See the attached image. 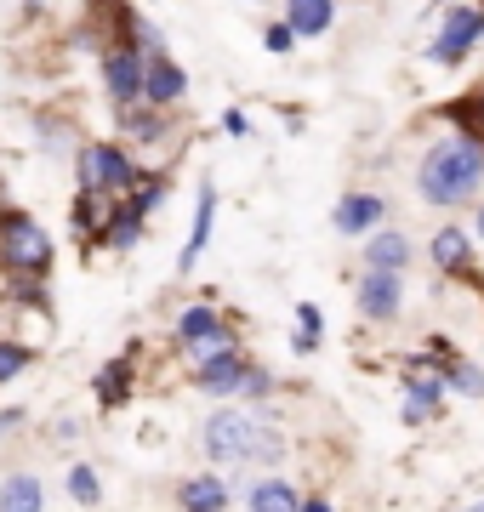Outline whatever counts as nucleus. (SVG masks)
Wrapping results in <instances>:
<instances>
[{
    "label": "nucleus",
    "mask_w": 484,
    "mask_h": 512,
    "mask_svg": "<svg viewBox=\"0 0 484 512\" xmlns=\"http://www.w3.org/2000/svg\"><path fill=\"white\" fill-rule=\"evenodd\" d=\"M23 416H29L23 404H6V410H0V439H12V433L23 427Z\"/></svg>",
    "instance_id": "34"
},
{
    "label": "nucleus",
    "mask_w": 484,
    "mask_h": 512,
    "mask_svg": "<svg viewBox=\"0 0 484 512\" xmlns=\"http://www.w3.org/2000/svg\"><path fill=\"white\" fill-rule=\"evenodd\" d=\"M131 387H137V348H126L120 359H109V365L97 370V410H120V404H131Z\"/></svg>",
    "instance_id": "20"
},
{
    "label": "nucleus",
    "mask_w": 484,
    "mask_h": 512,
    "mask_svg": "<svg viewBox=\"0 0 484 512\" xmlns=\"http://www.w3.org/2000/svg\"><path fill=\"white\" fill-rule=\"evenodd\" d=\"M479 46H484V0H456V6L439 12V29H433V40H428V63L462 69Z\"/></svg>",
    "instance_id": "5"
},
{
    "label": "nucleus",
    "mask_w": 484,
    "mask_h": 512,
    "mask_svg": "<svg viewBox=\"0 0 484 512\" xmlns=\"http://www.w3.org/2000/svg\"><path fill=\"white\" fill-rule=\"evenodd\" d=\"M354 302L365 325H393L399 308H405V274H382V268H365L354 279Z\"/></svg>",
    "instance_id": "10"
},
{
    "label": "nucleus",
    "mask_w": 484,
    "mask_h": 512,
    "mask_svg": "<svg viewBox=\"0 0 484 512\" xmlns=\"http://www.w3.org/2000/svg\"><path fill=\"white\" fill-rule=\"evenodd\" d=\"M69 501L75 507H103V478H97V467L92 461H69Z\"/></svg>",
    "instance_id": "27"
},
{
    "label": "nucleus",
    "mask_w": 484,
    "mask_h": 512,
    "mask_svg": "<svg viewBox=\"0 0 484 512\" xmlns=\"http://www.w3.org/2000/svg\"><path fill=\"white\" fill-rule=\"evenodd\" d=\"M0 512H46V484L35 473H6L0 478Z\"/></svg>",
    "instance_id": "25"
},
{
    "label": "nucleus",
    "mask_w": 484,
    "mask_h": 512,
    "mask_svg": "<svg viewBox=\"0 0 484 512\" xmlns=\"http://www.w3.org/2000/svg\"><path fill=\"white\" fill-rule=\"evenodd\" d=\"M450 512H484V501H462V507H450Z\"/></svg>",
    "instance_id": "38"
},
{
    "label": "nucleus",
    "mask_w": 484,
    "mask_h": 512,
    "mask_svg": "<svg viewBox=\"0 0 484 512\" xmlns=\"http://www.w3.org/2000/svg\"><path fill=\"white\" fill-rule=\"evenodd\" d=\"M382 222H388V200H382L376 188H348L331 211V228L342 239H365V234H376Z\"/></svg>",
    "instance_id": "13"
},
{
    "label": "nucleus",
    "mask_w": 484,
    "mask_h": 512,
    "mask_svg": "<svg viewBox=\"0 0 484 512\" xmlns=\"http://www.w3.org/2000/svg\"><path fill=\"white\" fill-rule=\"evenodd\" d=\"M262 416L257 410H211L200 427V456L211 467H240L251 456V439H257Z\"/></svg>",
    "instance_id": "7"
},
{
    "label": "nucleus",
    "mask_w": 484,
    "mask_h": 512,
    "mask_svg": "<svg viewBox=\"0 0 484 512\" xmlns=\"http://www.w3.org/2000/svg\"><path fill=\"white\" fill-rule=\"evenodd\" d=\"M143 234H149V217H143V211H131L126 200H114V217H109V245H103V251L131 256L137 245H143Z\"/></svg>",
    "instance_id": "24"
},
{
    "label": "nucleus",
    "mask_w": 484,
    "mask_h": 512,
    "mask_svg": "<svg viewBox=\"0 0 484 512\" xmlns=\"http://www.w3.org/2000/svg\"><path fill=\"white\" fill-rule=\"evenodd\" d=\"M52 262H57L52 234H46L29 211L0 205V274L23 279V285H40V279L52 274Z\"/></svg>",
    "instance_id": "2"
},
{
    "label": "nucleus",
    "mask_w": 484,
    "mask_h": 512,
    "mask_svg": "<svg viewBox=\"0 0 484 512\" xmlns=\"http://www.w3.org/2000/svg\"><path fill=\"white\" fill-rule=\"evenodd\" d=\"M211 228H217V183H200V188H194V222H188L177 274H194V262H200L205 245H211Z\"/></svg>",
    "instance_id": "18"
},
{
    "label": "nucleus",
    "mask_w": 484,
    "mask_h": 512,
    "mask_svg": "<svg viewBox=\"0 0 484 512\" xmlns=\"http://www.w3.org/2000/svg\"><path fill=\"white\" fill-rule=\"evenodd\" d=\"M319 342H325V313H319V302H302V308H297V330H291V348H297V353H319Z\"/></svg>",
    "instance_id": "28"
},
{
    "label": "nucleus",
    "mask_w": 484,
    "mask_h": 512,
    "mask_svg": "<svg viewBox=\"0 0 484 512\" xmlns=\"http://www.w3.org/2000/svg\"><path fill=\"white\" fill-rule=\"evenodd\" d=\"M40 148H46V154H75V148H80V126L40 114Z\"/></svg>",
    "instance_id": "29"
},
{
    "label": "nucleus",
    "mask_w": 484,
    "mask_h": 512,
    "mask_svg": "<svg viewBox=\"0 0 484 512\" xmlns=\"http://www.w3.org/2000/svg\"><path fill=\"white\" fill-rule=\"evenodd\" d=\"M428 353H433V365H439V376H445V387L456 393V399H484V370L473 365L467 353H456L445 336H433Z\"/></svg>",
    "instance_id": "17"
},
{
    "label": "nucleus",
    "mask_w": 484,
    "mask_h": 512,
    "mask_svg": "<svg viewBox=\"0 0 484 512\" xmlns=\"http://www.w3.org/2000/svg\"><path fill=\"white\" fill-rule=\"evenodd\" d=\"M439 120L450 126V137H467L473 148H484V86H473V92L439 103Z\"/></svg>",
    "instance_id": "21"
},
{
    "label": "nucleus",
    "mask_w": 484,
    "mask_h": 512,
    "mask_svg": "<svg viewBox=\"0 0 484 512\" xmlns=\"http://www.w3.org/2000/svg\"><path fill=\"white\" fill-rule=\"evenodd\" d=\"M171 501H177V512H228L234 507V484L205 467V473H188Z\"/></svg>",
    "instance_id": "16"
},
{
    "label": "nucleus",
    "mask_w": 484,
    "mask_h": 512,
    "mask_svg": "<svg viewBox=\"0 0 484 512\" xmlns=\"http://www.w3.org/2000/svg\"><path fill=\"white\" fill-rule=\"evenodd\" d=\"M262 46H268V52H274V57H291V52H297V46H302V40H297V29H291V23H285V18H274V23H268V29H262Z\"/></svg>",
    "instance_id": "32"
},
{
    "label": "nucleus",
    "mask_w": 484,
    "mask_h": 512,
    "mask_svg": "<svg viewBox=\"0 0 484 512\" xmlns=\"http://www.w3.org/2000/svg\"><path fill=\"white\" fill-rule=\"evenodd\" d=\"M365 268H382V274H405L410 268V256H416V245H410V234L405 228H376V234H365Z\"/></svg>",
    "instance_id": "19"
},
{
    "label": "nucleus",
    "mask_w": 484,
    "mask_h": 512,
    "mask_svg": "<svg viewBox=\"0 0 484 512\" xmlns=\"http://www.w3.org/2000/svg\"><path fill=\"white\" fill-rule=\"evenodd\" d=\"M114 137H120L131 154H160V148L183 143V120H177V109L131 103V109H114Z\"/></svg>",
    "instance_id": "8"
},
{
    "label": "nucleus",
    "mask_w": 484,
    "mask_h": 512,
    "mask_svg": "<svg viewBox=\"0 0 484 512\" xmlns=\"http://www.w3.org/2000/svg\"><path fill=\"white\" fill-rule=\"evenodd\" d=\"M473 239H484V200L473 205Z\"/></svg>",
    "instance_id": "37"
},
{
    "label": "nucleus",
    "mask_w": 484,
    "mask_h": 512,
    "mask_svg": "<svg viewBox=\"0 0 484 512\" xmlns=\"http://www.w3.org/2000/svg\"><path fill=\"white\" fill-rule=\"evenodd\" d=\"M245 370H251V353H245L240 342H234V348H223V353H211V359H200L188 382L200 387L205 399H240Z\"/></svg>",
    "instance_id": "12"
},
{
    "label": "nucleus",
    "mask_w": 484,
    "mask_h": 512,
    "mask_svg": "<svg viewBox=\"0 0 484 512\" xmlns=\"http://www.w3.org/2000/svg\"><path fill=\"white\" fill-rule=\"evenodd\" d=\"M416 194L433 211H467L484 200V148H473L467 137H439L422 148L416 160Z\"/></svg>",
    "instance_id": "1"
},
{
    "label": "nucleus",
    "mask_w": 484,
    "mask_h": 512,
    "mask_svg": "<svg viewBox=\"0 0 484 512\" xmlns=\"http://www.w3.org/2000/svg\"><path fill=\"white\" fill-rule=\"evenodd\" d=\"M109 217H114L109 194H80L75 188V200H69V228H75V239L86 251H103V245H109Z\"/></svg>",
    "instance_id": "15"
},
{
    "label": "nucleus",
    "mask_w": 484,
    "mask_h": 512,
    "mask_svg": "<svg viewBox=\"0 0 484 512\" xmlns=\"http://www.w3.org/2000/svg\"><path fill=\"white\" fill-rule=\"evenodd\" d=\"M217 126H223L228 137H251V114H245V109H228L223 120H217Z\"/></svg>",
    "instance_id": "33"
},
{
    "label": "nucleus",
    "mask_w": 484,
    "mask_h": 512,
    "mask_svg": "<svg viewBox=\"0 0 484 512\" xmlns=\"http://www.w3.org/2000/svg\"><path fill=\"white\" fill-rule=\"evenodd\" d=\"M35 365V348H29V342H12V336H6V342H0V387L6 382H18L23 370Z\"/></svg>",
    "instance_id": "30"
},
{
    "label": "nucleus",
    "mask_w": 484,
    "mask_h": 512,
    "mask_svg": "<svg viewBox=\"0 0 484 512\" xmlns=\"http://www.w3.org/2000/svg\"><path fill=\"white\" fill-rule=\"evenodd\" d=\"M280 18L297 29V40H319L336 29V0H285Z\"/></svg>",
    "instance_id": "22"
},
{
    "label": "nucleus",
    "mask_w": 484,
    "mask_h": 512,
    "mask_svg": "<svg viewBox=\"0 0 484 512\" xmlns=\"http://www.w3.org/2000/svg\"><path fill=\"white\" fill-rule=\"evenodd\" d=\"M302 512H336L331 495H302Z\"/></svg>",
    "instance_id": "35"
},
{
    "label": "nucleus",
    "mask_w": 484,
    "mask_h": 512,
    "mask_svg": "<svg viewBox=\"0 0 484 512\" xmlns=\"http://www.w3.org/2000/svg\"><path fill=\"white\" fill-rule=\"evenodd\" d=\"M245 6H274V0H245Z\"/></svg>",
    "instance_id": "39"
},
{
    "label": "nucleus",
    "mask_w": 484,
    "mask_h": 512,
    "mask_svg": "<svg viewBox=\"0 0 484 512\" xmlns=\"http://www.w3.org/2000/svg\"><path fill=\"white\" fill-rule=\"evenodd\" d=\"M245 512H302V490L291 478H257L245 490Z\"/></svg>",
    "instance_id": "23"
},
{
    "label": "nucleus",
    "mask_w": 484,
    "mask_h": 512,
    "mask_svg": "<svg viewBox=\"0 0 484 512\" xmlns=\"http://www.w3.org/2000/svg\"><path fill=\"white\" fill-rule=\"evenodd\" d=\"M143 103H154V109H183V103H188V69L171 52L149 57V74H143Z\"/></svg>",
    "instance_id": "14"
},
{
    "label": "nucleus",
    "mask_w": 484,
    "mask_h": 512,
    "mask_svg": "<svg viewBox=\"0 0 484 512\" xmlns=\"http://www.w3.org/2000/svg\"><path fill=\"white\" fill-rule=\"evenodd\" d=\"M399 387H405V399H399V421H405V427H428V421L445 416L450 387H445V376H439V365H433V353L399 359Z\"/></svg>",
    "instance_id": "6"
},
{
    "label": "nucleus",
    "mask_w": 484,
    "mask_h": 512,
    "mask_svg": "<svg viewBox=\"0 0 484 512\" xmlns=\"http://www.w3.org/2000/svg\"><path fill=\"white\" fill-rule=\"evenodd\" d=\"M143 177V160L131 154L120 137H86L75 148V188L80 194H109V200H126Z\"/></svg>",
    "instance_id": "3"
},
{
    "label": "nucleus",
    "mask_w": 484,
    "mask_h": 512,
    "mask_svg": "<svg viewBox=\"0 0 484 512\" xmlns=\"http://www.w3.org/2000/svg\"><path fill=\"white\" fill-rule=\"evenodd\" d=\"M234 342H240V336H234V319H228L217 302H188V308L177 313V325H171V348L183 353L188 365H200V359L234 348Z\"/></svg>",
    "instance_id": "4"
},
{
    "label": "nucleus",
    "mask_w": 484,
    "mask_h": 512,
    "mask_svg": "<svg viewBox=\"0 0 484 512\" xmlns=\"http://www.w3.org/2000/svg\"><path fill=\"white\" fill-rule=\"evenodd\" d=\"M97 74H103V97H109L114 109H131V103H143V74H149V57L120 46V52H103L97 57Z\"/></svg>",
    "instance_id": "11"
},
{
    "label": "nucleus",
    "mask_w": 484,
    "mask_h": 512,
    "mask_svg": "<svg viewBox=\"0 0 484 512\" xmlns=\"http://www.w3.org/2000/svg\"><path fill=\"white\" fill-rule=\"evenodd\" d=\"M166 200H171V171H154V165H143V177H137V188L126 194V205H131V211H143V217H154Z\"/></svg>",
    "instance_id": "26"
},
{
    "label": "nucleus",
    "mask_w": 484,
    "mask_h": 512,
    "mask_svg": "<svg viewBox=\"0 0 484 512\" xmlns=\"http://www.w3.org/2000/svg\"><path fill=\"white\" fill-rule=\"evenodd\" d=\"M428 262H433V274L473 285V279H479V239H473V228H462V222H439L433 239H428Z\"/></svg>",
    "instance_id": "9"
},
{
    "label": "nucleus",
    "mask_w": 484,
    "mask_h": 512,
    "mask_svg": "<svg viewBox=\"0 0 484 512\" xmlns=\"http://www.w3.org/2000/svg\"><path fill=\"white\" fill-rule=\"evenodd\" d=\"M52 439H63V444H69V439H80V421H69V416H63V421L52 427Z\"/></svg>",
    "instance_id": "36"
},
{
    "label": "nucleus",
    "mask_w": 484,
    "mask_h": 512,
    "mask_svg": "<svg viewBox=\"0 0 484 512\" xmlns=\"http://www.w3.org/2000/svg\"><path fill=\"white\" fill-rule=\"evenodd\" d=\"M274 370H262L257 359H251V370H245V382H240V399H251V410H257V404H268L274 399Z\"/></svg>",
    "instance_id": "31"
}]
</instances>
